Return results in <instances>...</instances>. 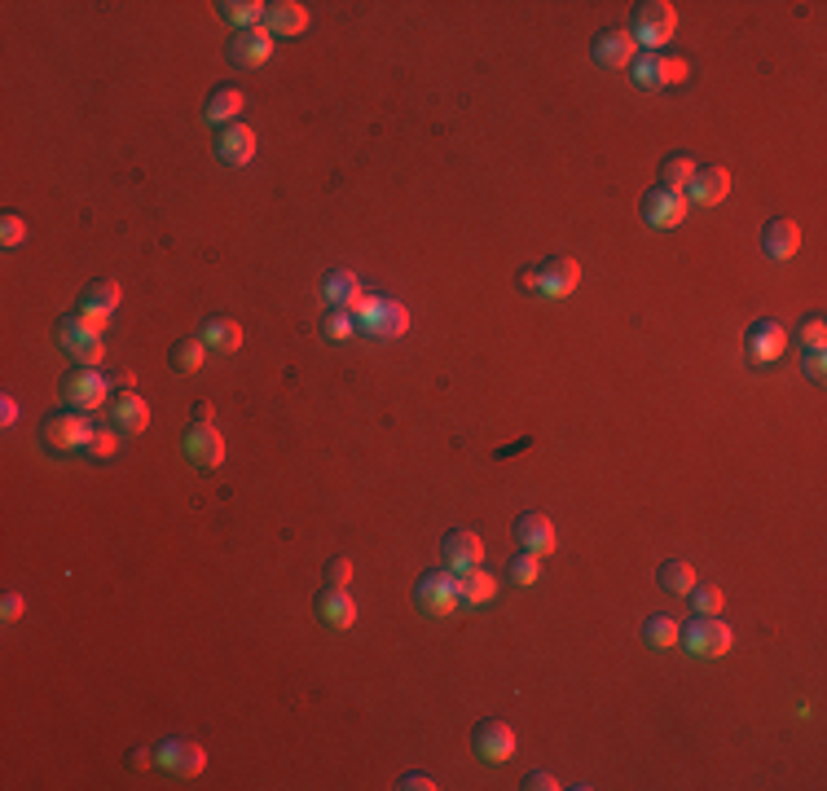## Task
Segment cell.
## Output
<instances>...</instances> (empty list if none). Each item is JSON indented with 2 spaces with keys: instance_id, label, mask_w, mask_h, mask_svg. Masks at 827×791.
Wrapping results in <instances>:
<instances>
[{
  "instance_id": "60d3db41",
  "label": "cell",
  "mask_w": 827,
  "mask_h": 791,
  "mask_svg": "<svg viewBox=\"0 0 827 791\" xmlns=\"http://www.w3.org/2000/svg\"><path fill=\"white\" fill-rule=\"evenodd\" d=\"M326 581L335 585V589H348V581H352V563H348V559H330V563H326Z\"/></svg>"
},
{
  "instance_id": "2e32d148",
  "label": "cell",
  "mask_w": 827,
  "mask_h": 791,
  "mask_svg": "<svg viewBox=\"0 0 827 791\" xmlns=\"http://www.w3.org/2000/svg\"><path fill=\"white\" fill-rule=\"evenodd\" d=\"M687 194L696 207H718L731 194V172L726 167H696V176L687 181Z\"/></svg>"
},
{
  "instance_id": "1f68e13d",
  "label": "cell",
  "mask_w": 827,
  "mask_h": 791,
  "mask_svg": "<svg viewBox=\"0 0 827 791\" xmlns=\"http://www.w3.org/2000/svg\"><path fill=\"white\" fill-rule=\"evenodd\" d=\"M678 638H682V629H678L669 616H652V620L643 625V642L656 646V651H665V646H678Z\"/></svg>"
},
{
  "instance_id": "83f0119b",
  "label": "cell",
  "mask_w": 827,
  "mask_h": 791,
  "mask_svg": "<svg viewBox=\"0 0 827 791\" xmlns=\"http://www.w3.org/2000/svg\"><path fill=\"white\" fill-rule=\"evenodd\" d=\"M216 9H220V18H225L229 27L251 31L256 22H264V9L269 5H260V0H225V5H216Z\"/></svg>"
},
{
  "instance_id": "d590c367",
  "label": "cell",
  "mask_w": 827,
  "mask_h": 791,
  "mask_svg": "<svg viewBox=\"0 0 827 791\" xmlns=\"http://www.w3.org/2000/svg\"><path fill=\"white\" fill-rule=\"evenodd\" d=\"M322 330H326L330 343L352 339V334H357V317H352V308H330L326 321H322Z\"/></svg>"
},
{
  "instance_id": "9c48e42d",
  "label": "cell",
  "mask_w": 827,
  "mask_h": 791,
  "mask_svg": "<svg viewBox=\"0 0 827 791\" xmlns=\"http://www.w3.org/2000/svg\"><path fill=\"white\" fill-rule=\"evenodd\" d=\"M185 458H190L198 471H216V466L225 462V440H220V431H212V422H194V427L185 431Z\"/></svg>"
},
{
  "instance_id": "6da1fadb",
  "label": "cell",
  "mask_w": 827,
  "mask_h": 791,
  "mask_svg": "<svg viewBox=\"0 0 827 791\" xmlns=\"http://www.w3.org/2000/svg\"><path fill=\"white\" fill-rule=\"evenodd\" d=\"M352 317H357V330H366L370 339H401L405 326H410L405 304L383 299V295H361L357 304H352Z\"/></svg>"
},
{
  "instance_id": "603a6c76",
  "label": "cell",
  "mask_w": 827,
  "mask_h": 791,
  "mask_svg": "<svg viewBox=\"0 0 827 791\" xmlns=\"http://www.w3.org/2000/svg\"><path fill=\"white\" fill-rule=\"evenodd\" d=\"M762 247H766L770 260H788V255H797V247H801V229L792 225V220H784V216L766 220V229H762Z\"/></svg>"
},
{
  "instance_id": "8d00e7d4",
  "label": "cell",
  "mask_w": 827,
  "mask_h": 791,
  "mask_svg": "<svg viewBox=\"0 0 827 791\" xmlns=\"http://www.w3.org/2000/svg\"><path fill=\"white\" fill-rule=\"evenodd\" d=\"M797 339H801V348H806V352H819L823 343H827V321H823L819 313L806 317V321H801V334H797Z\"/></svg>"
},
{
  "instance_id": "e575fe53",
  "label": "cell",
  "mask_w": 827,
  "mask_h": 791,
  "mask_svg": "<svg viewBox=\"0 0 827 791\" xmlns=\"http://www.w3.org/2000/svg\"><path fill=\"white\" fill-rule=\"evenodd\" d=\"M691 594V607H696V616H718L722 611V589L718 585H709V581H696L687 589Z\"/></svg>"
},
{
  "instance_id": "e0dca14e",
  "label": "cell",
  "mask_w": 827,
  "mask_h": 791,
  "mask_svg": "<svg viewBox=\"0 0 827 791\" xmlns=\"http://www.w3.org/2000/svg\"><path fill=\"white\" fill-rule=\"evenodd\" d=\"M630 71H634V84L656 88V84H674L687 66L674 62V58H665V53H638V58L630 62Z\"/></svg>"
},
{
  "instance_id": "ffe728a7",
  "label": "cell",
  "mask_w": 827,
  "mask_h": 791,
  "mask_svg": "<svg viewBox=\"0 0 827 791\" xmlns=\"http://www.w3.org/2000/svg\"><path fill=\"white\" fill-rule=\"evenodd\" d=\"M269 53H273V36L269 31H260V27L238 31L234 44H229V62L234 66H260Z\"/></svg>"
},
{
  "instance_id": "4dcf8cb0",
  "label": "cell",
  "mask_w": 827,
  "mask_h": 791,
  "mask_svg": "<svg viewBox=\"0 0 827 791\" xmlns=\"http://www.w3.org/2000/svg\"><path fill=\"white\" fill-rule=\"evenodd\" d=\"M84 308H97V313H115V308H119V282H115V277H97V282L84 291Z\"/></svg>"
},
{
  "instance_id": "c3c4849f",
  "label": "cell",
  "mask_w": 827,
  "mask_h": 791,
  "mask_svg": "<svg viewBox=\"0 0 827 791\" xmlns=\"http://www.w3.org/2000/svg\"><path fill=\"white\" fill-rule=\"evenodd\" d=\"M515 282H520V291H533V295H537V269H520V277H515Z\"/></svg>"
},
{
  "instance_id": "d6986e66",
  "label": "cell",
  "mask_w": 827,
  "mask_h": 791,
  "mask_svg": "<svg viewBox=\"0 0 827 791\" xmlns=\"http://www.w3.org/2000/svg\"><path fill=\"white\" fill-rule=\"evenodd\" d=\"M304 27H308V9L295 5V0H273L264 9V31L269 36H300Z\"/></svg>"
},
{
  "instance_id": "f35d334b",
  "label": "cell",
  "mask_w": 827,
  "mask_h": 791,
  "mask_svg": "<svg viewBox=\"0 0 827 791\" xmlns=\"http://www.w3.org/2000/svg\"><path fill=\"white\" fill-rule=\"evenodd\" d=\"M22 238H27L22 216H18V211H5V216H0V242H5V247H18Z\"/></svg>"
},
{
  "instance_id": "ac0fdd59",
  "label": "cell",
  "mask_w": 827,
  "mask_h": 791,
  "mask_svg": "<svg viewBox=\"0 0 827 791\" xmlns=\"http://www.w3.org/2000/svg\"><path fill=\"white\" fill-rule=\"evenodd\" d=\"M216 154H220V159H225L229 167L251 163V159H256V132H251L247 124H229V128H220Z\"/></svg>"
},
{
  "instance_id": "681fc988",
  "label": "cell",
  "mask_w": 827,
  "mask_h": 791,
  "mask_svg": "<svg viewBox=\"0 0 827 791\" xmlns=\"http://www.w3.org/2000/svg\"><path fill=\"white\" fill-rule=\"evenodd\" d=\"M190 418H194V422H212V405H207V400H198V405L190 409Z\"/></svg>"
},
{
  "instance_id": "4fadbf2b",
  "label": "cell",
  "mask_w": 827,
  "mask_h": 791,
  "mask_svg": "<svg viewBox=\"0 0 827 791\" xmlns=\"http://www.w3.org/2000/svg\"><path fill=\"white\" fill-rule=\"evenodd\" d=\"M471 748H476L480 761H506V756L515 752V730L506 726V721H480L476 730H471Z\"/></svg>"
},
{
  "instance_id": "3957f363",
  "label": "cell",
  "mask_w": 827,
  "mask_h": 791,
  "mask_svg": "<svg viewBox=\"0 0 827 791\" xmlns=\"http://www.w3.org/2000/svg\"><path fill=\"white\" fill-rule=\"evenodd\" d=\"M682 646H687L691 655H704V660H718V655L731 651V625H722L718 616H696L687 629H682Z\"/></svg>"
},
{
  "instance_id": "b9f144b4",
  "label": "cell",
  "mask_w": 827,
  "mask_h": 791,
  "mask_svg": "<svg viewBox=\"0 0 827 791\" xmlns=\"http://www.w3.org/2000/svg\"><path fill=\"white\" fill-rule=\"evenodd\" d=\"M106 317H110V313H97V308H84V304H80V313H75V321H80L84 330H93V334L106 330Z\"/></svg>"
},
{
  "instance_id": "277c9868",
  "label": "cell",
  "mask_w": 827,
  "mask_h": 791,
  "mask_svg": "<svg viewBox=\"0 0 827 791\" xmlns=\"http://www.w3.org/2000/svg\"><path fill=\"white\" fill-rule=\"evenodd\" d=\"M106 396H110V378L97 374V365H75L62 378V400L71 409H97L106 405Z\"/></svg>"
},
{
  "instance_id": "7c38bea8",
  "label": "cell",
  "mask_w": 827,
  "mask_h": 791,
  "mask_svg": "<svg viewBox=\"0 0 827 791\" xmlns=\"http://www.w3.org/2000/svg\"><path fill=\"white\" fill-rule=\"evenodd\" d=\"M58 343L66 352L75 356L80 365H102L106 361V348H102V334H93V330H84L75 317H62V326H58Z\"/></svg>"
},
{
  "instance_id": "52a82bcc",
  "label": "cell",
  "mask_w": 827,
  "mask_h": 791,
  "mask_svg": "<svg viewBox=\"0 0 827 791\" xmlns=\"http://www.w3.org/2000/svg\"><path fill=\"white\" fill-rule=\"evenodd\" d=\"M784 348H788V334H784V326H779V321H753V326H748V334H744V356H748L753 365L779 361V356H784Z\"/></svg>"
},
{
  "instance_id": "5b68a950",
  "label": "cell",
  "mask_w": 827,
  "mask_h": 791,
  "mask_svg": "<svg viewBox=\"0 0 827 791\" xmlns=\"http://www.w3.org/2000/svg\"><path fill=\"white\" fill-rule=\"evenodd\" d=\"M44 444L53 453H66V449H80V444L93 440V422L84 418V409H66V414H49L44 418Z\"/></svg>"
},
{
  "instance_id": "f6af8a7d",
  "label": "cell",
  "mask_w": 827,
  "mask_h": 791,
  "mask_svg": "<svg viewBox=\"0 0 827 791\" xmlns=\"http://www.w3.org/2000/svg\"><path fill=\"white\" fill-rule=\"evenodd\" d=\"M0 616L18 620V616H22V594H5V603H0Z\"/></svg>"
},
{
  "instance_id": "8992f818",
  "label": "cell",
  "mask_w": 827,
  "mask_h": 791,
  "mask_svg": "<svg viewBox=\"0 0 827 791\" xmlns=\"http://www.w3.org/2000/svg\"><path fill=\"white\" fill-rule=\"evenodd\" d=\"M682 216H687V194H682V189H665V185L647 189L643 220L652 229H674V225H682Z\"/></svg>"
},
{
  "instance_id": "74e56055",
  "label": "cell",
  "mask_w": 827,
  "mask_h": 791,
  "mask_svg": "<svg viewBox=\"0 0 827 791\" xmlns=\"http://www.w3.org/2000/svg\"><path fill=\"white\" fill-rule=\"evenodd\" d=\"M537 572H542V567H537V554L520 550V554L511 559V581H515V585H533V581H537Z\"/></svg>"
},
{
  "instance_id": "8fae6325",
  "label": "cell",
  "mask_w": 827,
  "mask_h": 791,
  "mask_svg": "<svg viewBox=\"0 0 827 791\" xmlns=\"http://www.w3.org/2000/svg\"><path fill=\"white\" fill-rule=\"evenodd\" d=\"M638 58V44L630 36V27H608L599 31V40H594V62L608 66V71H625Z\"/></svg>"
},
{
  "instance_id": "ab89813d",
  "label": "cell",
  "mask_w": 827,
  "mask_h": 791,
  "mask_svg": "<svg viewBox=\"0 0 827 791\" xmlns=\"http://www.w3.org/2000/svg\"><path fill=\"white\" fill-rule=\"evenodd\" d=\"M115 444H119L115 431H93V440H88L84 449L93 453V458H110V453H115Z\"/></svg>"
},
{
  "instance_id": "bcb514c9",
  "label": "cell",
  "mask_w": 827,
  "mask_h": 791,
  "mask_svg": "<svg viewBox=\"0 0 827 791\" xmlns=\"http://www.w3.org/2000/svg\"><path fill=\"white\" fill-rule=\"evenodd\" d=\"M524 787H533V791H555L559 783H555V778H550V774L537 770V774H528V783H524Z\"/></svg>"
},
{
  "instance_id": "d4e9b609",
  "label": "cell",
  "mask_w": 827,
  "mask_h": 791,
  "mask_svg": "<svg viewBox=\"0 0 827 791\" xmlns=\"http://www.w3.org/2000/svg\"><path fill=\"white\" fill-rule=\"evenodd\" d=\"M317 607H322V620H326V625H335V629H352V625H357V603H352L348 589H335V585H330L326 594L317 598Z\"/></svg>"
},
{
  "instance_id": "5bb4252c",
  "label": "cell",
  "mask_w": 827,
  "mask_h": 791,
  "mask_svg": "<svg viewBox=\"0 0 827 791\" xmlns=\"http://www.w3.org/2000/svg\"><path fill=\"white\" fill-rule=\"evenodd\" d=\"M515 541H520V550H528V554H555V545H559V537H555V523H550L546 515H537V510H528V515H520L515 519Z\"/></svg>"
},
{
  "instance_id": "ba28073f",
  "label": "cell",
  "mask_w": 827,
  "mask_h": 791,
  "mask_svg": "<svg viewBox=\"0 0 827 791\" xmlns=\"http://www.w3.org/2000/svg\"><path fill=\"white\" fill-rule=\"evenodd\" d=\"M581 282V264L572 255H555V260L537 264V295H550V299H564L577 291Z\"/></svg>"
},
{
  "instance_id": "d6a6232c",
  "label": "cell",
  "mask_w": 827,
  "mask_h": 791,
  "mask_svg": "<svg viewBox=\"0 0 827 791\" xmlns=\"http://www.w3.org/2000/svg\"><path fill=\"white\" fill-rule=\"evenodd\" d=\"M691 176H696V163H691L687 154H669V159L660 163V185L665 189H682Z\"/></svg>"
},
{
  "instance_id": "7402d4cb",
  "label": "cell",
  "mask_w": 827,
  "mask_h": 791,
  "mask_svg": "<svg viewBox=\"0 0 827 791\" xmlns=\"http://www.w3.org/2000/svg\"><path fill=\"white\" fill-rule=\"evenodd\" d=\"M484 559V545L476 532H449L445 537V563L449 572H471V567H480Z\"/></svg>"
},
{
  "instance_id": "cb8c5ba5",
  "label": "cell",
  "mask_w": 827,
  "mask_h": 791,
  "mask_svg": "<svg viewBox=\"0 0 827 791\" xmlns=\"http://www.w3.org/2000/svg\"><path fill=\"white\" fill-rule=\"evenodd\" d=\"M458 603L462 607H484L493 594H498V581H493L489 572H480V567H471V572H458Z\"/></svg>"
},
{
  "instance_id": "7dc6e473",
  "label": "cell",
  "mask_w": 827,
  "mask_h": 791,
  "mask_svg": "<svg viewBox=\"0 0 827 791\" xmlns=\"http://www.w3.org/2000/svg\"><path fill=\"white\" fill-rule=\"evenodd\" d=\"M110 387H124V392H132V387H137V374H132V370H119L115 378H110Z\"/></svg>"
},
{
  "instance_id": "ee69618b",
  "label": "cell",
  "mask_w": 827,
  "mask_h": 791,
  "mask_svg": "<svg viewBox=\"0 0 827 791\" xmlns=\"http://www.w3.org/2000/svg\"><path fill=\"white\" fill-rule=\"evenodd\" d=\"M806 370H810V378H823V374H827V356H823V348H819V352H806Z\"/></svg>"
},
{
  "instance_id": "44dd1931",
  "label": "cell",
  "mask_w": 827,
  "mask_h": 791,
  "mask_svg": "<svg viewBox=\"0 0 827 791\" xmlns=\"http://www.w3.org/2000/svg\"><path fill=\"white\" fill-rule=\"evenodd\" d=\"M110 427L115 431H128V436H137V431H146L150 427V405L141 396H115V405H110Z\"/></svg>"
},
{
  "instance_id": "4316f807",
  "label": "cell",
  "mask_w": 827,
  "mask_h": 791,
  "mask_svg": "<svg viewBox=\"0 0 827 791\" xmlns=\"http://www.w3.org/2000/svg\"><path fill=\"white\" fill-rule=\"evenodd\" d=\"M203 343L212 352H238L242 348V326L234 317H212L203 326Z\"/></svg>"
},
{
  "instance_id": "7a4b0ae2",
  "label": "cell",
  "mask_w": 827,
  "mask_h": 791,
  "mask_svg": "<svg viewBox=\"0 0 827 791\" xmlns=\"http://www.w3.org/2000/svg\"><path fill=\"white\" fill-rule=\"evenodd\" d=\"M674 22H678V14H674L669 0H647V5L634 9L630 36H634V44L643 53H660L669 44V36H674Z\"/></svg>"
},
{
  "instance_id": "f546056e",
  "label": "cell",
  "mask_w": 827,
  "mask_h": 791,
  "mask_svg": "<svg viewBox=\"0 0 827 791\" xmlns=\"http://www.w3.org/2000/svg\"><path fill=\"white\" fill-rule=\"evenodd\" d=\"M656 581H660V589H665V594H687V589L696 585V567L682 563V559H674V563L660 567Z\"/></svg>"
},
{
  "instance_id": "9a60e30c",
  "label": "cell",
  "mask_w": 827,
  "mask_h": 791,
  "mask_svg": "<svg viewBox=\"0 0 827 791\" xmlns=\"http://www.w3.org/2000/svg\"><path fill=\"white\" fill-rule=\"evenodd\" d=\"M154 761H159L163 770L181 774V778H194V774H203L207 752L198 748V743H190V739H172V743H163V748L154 752Z\"/></svg>"
},
{
  "instance_id": "7bdbcfd3",
  "label": "cell",
  "mask_w": 827,
  "mask_h": 791,
  "mask_svg": "<svg viewBox=\"0 0 827 791\" xmlns=\"http://www.w3.org/2000/svg\"><path fill=\"white\" fill-rule=\"evenodd\" d=\"M396 787H405V791H432V787H436V778H427V774H405Z\"/></svg>"
},
{
  "instance_id": "f1b7e54d",
  "label": "cell",
  "mask_w": 827,
  "mask_h": 791,
  "mask_svg": "<svg viewBox=\"0 0 827 791\" xmlns=\"http://www.w3.org/2000/svg\"><path fill=\"white\" fill-rule=\"evenodd\" d=\"M326 299H330V308H352L361 299V286H357V277H352L348 269H335L326 277Z\"/></svg>"
},
{
  "instance_id": "836d02e7",
  "label": "cell",
  "mask_w": 827,
  "mask_h": 791,
  "mask_svg": "<svg viewBox=\"0 0 827 791\" xmlns=\"http://www.w3.org/2000/svg\"><path fill=\"white\" fill-rule=\"evenodd\" d=\"M203 356H207V343H203V339H181V343L172 348V365H176L181 374H194L198 365H203Z\"/></svg>"
},
{
  "instance_id": "30bf717a",
  "label": "cell",
  "mask_w": 827,
  "mask_h": 791,
  "mask_svg": "<svg viewBox=\"0 0 827 791\" xmlns=\"http://www.w3.org/2000/svg\"><path fill=\"white\" fill-rule=\"evenodd\" d=\"M418 607L427 611V616H449L458 603V581L449 572H427L423 581H418Z\"/></svg>"
},
{
  "instance_id": "484cf974",
  "label": "cell",
  "mask_w": 827,
  "mask_h": 791,
  "mask_svg": "<svg viewBox=\"0 0 827 791\" xmlns=\"http://www.w3.org/2000/svg\"><path fill=\"white\" fill-rule=\"evenodd\" d=\"M242 106H247V97H242L238 88H216V93H212V102H207V110H203V119H207V124L229 128V124H238Z\"/></svg>"
}]
</instances>
